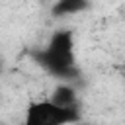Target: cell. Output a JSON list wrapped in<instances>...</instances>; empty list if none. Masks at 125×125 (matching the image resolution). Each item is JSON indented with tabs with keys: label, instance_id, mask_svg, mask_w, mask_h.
Here are the masks:
<instances>
[{
	"label": "cell",
	"instance_id": "obj_1",
	"mask_svg": "<svg viewBox=\"0 0 125 125\" xmlns=\"http://www.w3.org/2000/svg\"><path fill=\"white\" fill-rule=\"evenodd\" d=\"M76 107H64L49 100L29 102L23 115V125H68L78 121Z\"/></svg>",
	"mask_w": 125,
	"mask_h": 125
},
{
	"label": "cell",
	"instance_id": "obj_3",
	"mask_svg": "<svg viewBox=\"0 0 125 125\" xmlns=\"http://www.w3.org/2000/svg\"><path fill=\"white\" fill-rule=\"evenodd\" d=\"M88 8V0H57L51 8L53 16H68V14H78Z\"/></svg>",
	"mask_w": 125,
	"mask_h": 125
},
{
	"label": "cell",
	"instance_id": "obj_5",
	"mask_svg": "<svg viewBox=\"0 0 125 125\" xmlns=\"http://www.w3.org/2000/svg\"><path fill=\"white\" fill-rule=\"evenodd\" d=\"M123 68H125V66H123Z\"/></svg>",
	"mask_w": 125,
	"mask_h": 125
},
{
	"label": "cell",
	"instance_id": "obj_4",
	"mask_svg": "<svg viewBox=\"0 0 125 125\" xmlns=\"http://www.w3.org/2000/svg\"><path fill=\"white\" fill-rule=\"evenodd\" d=\"M51 100L55 104H59V105H64V107H76V92L68 84H59L53 90Z\"/></svg>",
	"mask_w": 125,
	"mask_h": 125
},
{
	"label": "cell",
	"instance_id": "obj_2",
	"mask_svg": "<svg viewBox=\"0 0 125 125\" xmlns=\"http://www.w3.org/2000/svg\"><path fill=\"white\" fill-rule=\"evenodd\" d=\"M72 47H74V41H72V33L66 31V29H61L57 31L47 49L43 51L41 55V62L53 72V74H61V76H66L72 66H74V53H72Z\"/></svg>",
	"mask_w": 125,
	"mask_h": 125
}]
</instances>
